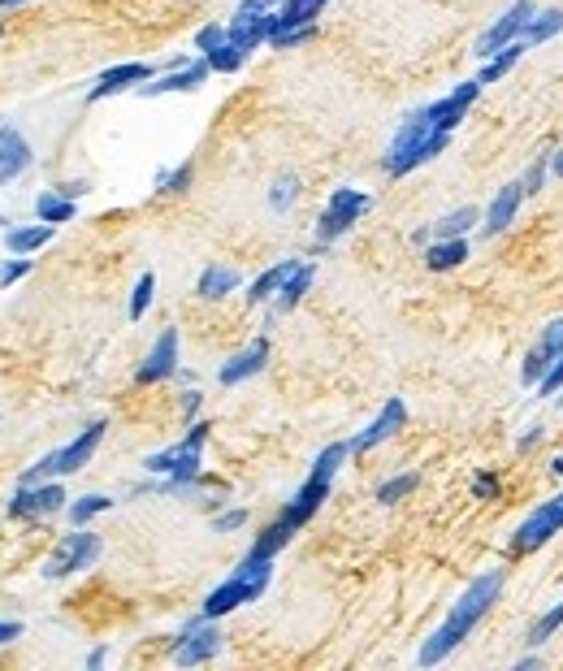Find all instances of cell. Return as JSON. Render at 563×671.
<instances>
[{
    "instance_id": "1",
    "label": "cell",
    "mask_w": 563,
    "mask_h": 671,
    "mask_svg": "<svg viewBox=\"0 0 563 671\" xmlns=\"http://www.w3.org/2000/svg\"><path fill=\"white\" fill-rule=\"evenodd\" d=\"M347 455H351V442H330V446H325V451L317 455V464H312V472H308V481L291 494V503L278 511V520H273L269 529L252 542V555H269L273 559L282 546H291V537L304 529V524L321 511L325 498H330V485H334V477H338V468H343Z\"/></svg>"
},
{
    "instance_id": "2",
    "label": "cell",
    "mask_w": 563,
    "mask_h": 671,
    "mask_svg": "<svg viewBox=\"0 0 563 671\" xmlns=\"http://www.w3.org/2000/svg\"><path fill=\"white\" fill-rule=\"evenodd\" d=\"M499 594H503V572H481L477 581L460 594V602L451 607L447 620L438 624V633L421 646V663L434 667V663H442V659H451V654L464 646V637L473 633L481 620H486V611L494 607V602H499Z\"/></svg>"
},
{
    "instance_id": "3",
    "label": "cell",
    "mask_w": 563,
    "mask_h": 671,
    "mask_svg": "<svg viewBox=\"0 0 563 671\" xmlns=\"http://www.w3.org/2000/svg\"><path fill=\"white\" fill-rule=\"evenodd\" d=\"M447 143H451V130H434L429 113L416 109L399 122L395 139H390V148L382 156V169L390 178H403V174H412V169L429 165L438 152H447Z\"/></svg>"
},
{
    "instance_id": "4",
    "label": "cell",
    "mask_w": 563,
    "mask_h": 671,
    "mask_svg": "<svg viewBox=\"0 0 563 671\" xmlns=\"http://www.w3.org/2000/svg\"><path fill=\"white\" fill-rule=\"evenodd\" d=\"M187 429L191 433L178 446H165V451L143 459V468H148L152 477H165L161 485H156V490H165V494H191L195 485H200V468H204L200 451H204L208 429H213V425H208V420H191Z\"/></svg>"
},
{
    "instance_id": "5",
    "label": "cell",
    "mask_w": 563,
    "mask_h": 671,
    "mask_svg": "<svg viewBox=\"0 0 563 671\" xmlns=\"http://www.w3.org/2000/svg\"><path fill=\"white\" fill-rule=\"evenodd\" d=\"M269 576H273V559L269 555H252V550H247V559L234 568L230 581H221L213 594L204 598L200 615H204V620H221V615H230V611L247 607V602H256L269 589Z\"/></svg>"
},
{
    "instance_id": "6",
    "label": "cell",
    "mask_w": 563,
    "mask_h": 671,
    "mask_svg": "<svg viewBox=\"0 0 563 671\" xmlns=\"http://www.w3.org/2000/svg\"><path fill=\"white\" fill-rule=\"evenodd\" d=\"M369 208H373V195H364V191H356V187H338V191L330 195V204H325L321 221H317V243L330 247L334 239H343V234L356 226V221L369 213Z\"/></svg>"
},
{
    "instance_id": "7",
    "label": "cell",
    "mask_w": 563,
    "mask_h": 671,
    "mask_svg": "<svg viewBox=\"0 0 563 671\" xmlns=\"http://www.w3.org/2000/svg\"><path fill=\"white\" fill-rule=\"evenodd\" d=\"M559 529H563V494L546 498L542 507L529 511V520L512 533V546H507V555H512V559H525V555H533V550H542Z\"/></svg>"
},
{
    "instance_id": "8",
    "label": "cell",
    "mask_w": 563,
    "mask_h": 671,
    "mask_svg": "<svg viewBox=\"0 0 563 671\" xmlns=\"http://www.w3.org/2000/svg\"><path fill=\"white\" fill-rule=\"evenodd\" d=\"M96 559H100V537L87 533V524H78V533H65L57 542V550L48 555L44 576H48V581H65V576L91 568Z\"/></svg>"
},
{
    "instance_id": "9",
    "label": "cell",
    "mask_w": 563,
    "mask_h": 671,
    "mask_svg": "<svg viewBox=\"0 0 563 671\" xmlns=\"http://www.w3.org/2000/svg\"><path fill=\"white\" fill-rule=\"evenodd\" d=\"M217 654H221V633L213 628V620L195 615V620H187V628L178 633L169 659H174L178 667H200V663H213Z\"/></svg>"
},
{
    "instance_id": "10",
    "label": "cell",
    "mask_w": 563,
    "mask_h": 671,
    "mask_svg": "<svg viewBox=\"0 0 563 671\" xmlns=\"http://www.w3.org/2000/svg\"><path fill=\"white\" fill-rule=\"evenodd\" d=\"M65 507V490L57 481H35V485H18V494L9 498V520H44L57 516Z\"/></svg>"
},
{
    "instance_id": "11",
    "label": "cell",
    "mask_w": 563,
    "mask_h": 671,
    "mask_svg": "<svg viewBox=\"0 0 563 671\" xmlns=\"http://www.w3.org/2000/svg\"><path fill=\"white\" fill-rule=\"evenodd\" d=\"M533 13H538V5H533V0H516V5L507 9L499 22L490 26V31H481V35H477L473 52H477L481 61H486V57H494V52H499V48L516 44V39L525 35V26H529V18H533Z\"/></svg>"
},
{
    "instance_id": "12",
    "label": "cell",
    "mask_w": 563,
    "mask_h": 671,
    "mask_svg": "<svg viewBox=\"0 0 563 671\" xmlns=\"http://www.w3.org/2000/svg\"><path fill=\"white\" fill-rule=\"evenodd\" d=\"M104 429H109V420H91L74 442H65L61 451H52V477H70V472L87 468L91 455H96V446L104 442Z\"/></svg>"
},
{
    "instance_id": "13",
    "label": "cell",
    "mask_w": 563,
    "mask_h": 671,
    "mask_svg": "<svg viewBox=\"0 0 563 671\" xmlns=\"http://www.w3.org/2000/svg\"><path fill=\"white\" fill-rule=\"evenodd\" d=\"M178 373V330L169 325L161 330V338L152 342V351L143 355V364L135 368V381L139 386H156V381H169Z\"/></svg>"
},
{
    "instance_id": "14",
    "label": "cell",
    "mask_w": 563,
    "mask_h": 671,
    "mask_svg": "<svg viewBox=\"0 0 563 671\" xmlns=\"http://www.w3.org/2000/svg\"><path fill=\"white\" fill-rule=\"evenodd\" d=\"M403 425H408V403H403V399H386L373 425H369V429H360L356 438H351V455H364V451H373V446L390 442Z\"/></svg>"
},
{
    "instance_id": "15",
    "label": "cell",
    "mask_w": 563,
    "mask_h": 671,
    "mask_svg": "<svg viewBox=\"0 0 563 671\" xmlns=\"http://www.w3.org/2000/svg\"><path fill=\"white\" fill-rule=\"evenodd\" d=\"M31 161H35V152L26 143V135L13 122H0V187H13L31 169Z\"/></svg>"
},
{
    "instance_id": "16",
    "label": "cell",
    "mask_w": 563,
    "mask_h": 671,
    "mask_svg": "<svg viewBox=\"0 0 563 671\" xmlns=\"http://www.w3.org/2000/svg\"><path fill=\"white\" fill-rule=\"evenodd\" d=\"M208 61L200 57V61H182V65H174L169 74H161V78H152V83H143L139 87V96H148V100H156V96H178V91H195V87H204L208 83Z\"/></svg>"
},
{
    "instance_id": "17",
    "label": "cell",
    "mask_w": 563,
    "mask_h": 671,
    "mask_svg": "<svg viewBox=\"0 0 563 671\" xmlns=\"http://www.w3.org/2000/svg\"><path fill=\"white\" fill-rule=\"evenodd\" d=\"M477 96H481V83L477 78H468V83H460L451 91V96H442V100H434L429 104V122H434V130H455L468 117V109L477 104Z\"/></svg>"
},
{
    "instance_id": "18",
    "label": "cell",
    "mask_w": 563,
    "mask_h": 671,
    "mask_svg": "<svg viewBox=\"0 0 563 671\" xmlns=\"http://www.w3.org/2000/svg\"><path fill=\"white\" fill-rule=\"evenodd\" d=\"M520 204H525V182L512 178V182H507V187H499V195L490 200L486 217H481V234H486V239H499V234L516 221Z\"/></svg>"
},
{
    "instance_id": "19",
    "label": "cell",
    "mask_w": 563,
    "mask_h": 671,
    "mask_svg": "<svg viewBox=\"0 0 563 671\" xmlns=\"http://www.w3.org/2000/svg\"><path fill=\"white\" fill-rule=\"evenodd\" d=\"M156 70L148 61H126V65H113V70H104L96 78V87L87 91V100H109L117 96V91H130V87H143V83H152Z\"/></svg>"
},
{
    "instance_id": "20",
    "label": "cell",
    "mask_w": 563,
    "mask_h": 671,
    "mask_svg": "<svg viewBox=\"0 0 563 671\" xmlns=\"http://www.w3.org/2000/svg\"><path fill=\"white\" fill-rule=\"evenodd\" d=\"M269 35H273V13L234 9V18H230V26H226V39H230L234 48H243V52L269 44Z\"/></svg>"
},
{
    "instance_id": "21",
    "label": "cell",
    "mask_w": 563,
    "mask_h": 671,
    "mask_svg": "<svg viewBox=\"0 0 563 671\" xmlns=\"http://www.w3.org/2000/svg\"><path fill=\"white\" fill-rule=\"evenodd\" d=\"M265 364H269V338H256V342H247L239 355H230V360L217 368V381H221V386H239V381L256 377Z\"/></svg>"
},
{
    "instance_id": "22",
    "label": "cell",
    "mask_w": 563,
    "mask_h": 671,
    "mask_svg": "<svg viewBox=\"0 0 563 671\" xmlns=\"http://www.w3.org/2000/svg\"><path fill=\"white\" fill-rule=\"evenodd\" d=\"M464 260H468V239H429L425 243V265L434 273L460 269Z\"/></svg>"
},
{
    "instance_id": "23",
    "label": "cell",
    "mask_w": 563,
    "mask_h": 671,
    "mask_svg": "<svg viewBox=\"0 0 563 671\" xmlns=\"http://www.w3.org/2000/svg\"><path fill=\"white\" fill-rule=\"evenodd\" d=\"M525 52H529V44H525V39H516V44L499 48V52H494V57H486V65H481V70H477V83H481V87H486V83H499L503 74H512V70H516Z\"/></svg>"
},
{
    "instance_id": "24",
    "label": "cell",
    "mask_w": 563,
    "mask_h": 671,
    "mask_svg": "<svg viewBox=\"0 0 563 671\" xmlns=\"http://www.w3.org/2000/svg\"><path fill=\"white\" fill-rule=\"evenodd\" d=\"M312 282H317V269L299 260V265H295V273L282 282V291L273 295V308H278V312H291V308L299 304V299H304V295L312 291Z\"/></svg>"
},
{
    "instance_id": "25",
    "label": "cell",
    "mask_w": 563,
    "mask_h": 671,
    "mask_svg": "<svg viewBox=\"0 0 563 671\" xmlns=\"http://www.w3.org/2000/svg\"><path fill=\"white\" fill-rule=\"evenodd\" d=\"M295 265H299V260H278L273 269L260 273V278L252 282V291H247V304H269V299L282 291V282L295 273Z\"/></svg>"
},
{
    "instance_id": "26",
    "label": "cell",
    "mask_w": 563,
    "mask_h": 671,
    "mask_svg": "<svg viewBox=\"0 0 563 671\" xmlns=\"http://www.w3.org/2000/svg\"><path fill=\"white\" fill-rule=\"evenodd\" d=\"M325 5L330 0H282V13H273V31H282V26H308L317 22Z\"/></svg>"
},
{
    "instance_id": "27",
    "label": "cell",
    "mask_w": 563,
    "mask_h": 671,
    "mask_svg": "<svg viewBox=\"0 0 563 671\" xmlns=\"http://www.w3.org/2000/svg\"><path fill=\"white\" fill-rule=\"evenodd\" d=\"M195 291H200V299H226L230 291H239V273L226 265H208L200 282H195Z\"/></svg>"
},
{
    "instance_id": "28",
    "label": "cell",
    "mask_w": 563,
    "mask_h": 671,
    "mask_svg": "<svg viewBox=\"0 0 563 671\" xmlns=\"http://www.w3.org/2000/svg\"><path fill=\"white\" fill-rule=\"evenodd\" d=\"M559 31H563V9H538L529 18V26H525V35H520V39H525L529 48H538V44H551Z\"/></svg>"
},
{
    "instance_id": "29",
    "label": "cell",
    "mask_w": 563,
    "mask_h": 671,
    "mask_svg": "<svg viewBox=\"0 0 563 671\" xmlns=\"http://www.w3.org/2000/svg\"><path fill=\"white\" fill-rule=\"evenodd\" d=\"M52 239V226L44 221V226H18V230H5V247L13 256H31V252H39Z\"/></svg>"
},
{
    "instance_id": "30",
    "label": "cell",
    "mask_w": 563,
    "mask_h": 671,
    "mask_svg": "<svg viewBox=\"0 0 563 671\" xmlns=\"http://www.w3.org/2000/svg\"><path fill=\"white\" fill-rule=\"evenodd\" d=\"M74 213H78V208H74V200H65L61 191H44V195H39V200H35V217H39V221H48V226H61V221H74Z\"/></svg>"
},
{
    "instance_id": "31",
    "label": "cell",
    "mask_w": 563,
    "mask_h": 671,
    "mask_svg": "<svg viewBox=\"0 0 563 671\" xmlns=\"http://www.w3.org/2000/svg\"><path fill=\"white\" fill-rule=\"evenodd\" d=\"M477 221H481V213H477L473 204H464V208H455V213H447V217L438 221V226H434V239H464V234L473 230Z\"/></svg>"
},
{
    "instance_id": "32",
    "label": "cell",
    "mask_w": 563,
    "mask_h": 671,
    "mask_svg": "<svg viewBox=\"0 0 563 671\" xmlns=\"http://www.w3.org/2000/svg\"><path fill=\"white\" fill-rule=\"evenodd\" d=\"M109 507H113V498H109V494H83V498H74V503H70L74 529H78V524H91L96 516H104Z\"/></svg>"
},
{
    "instance_id": "33",
    "label": "cell",
    "mask_w": 563,
    "mask_h": 671,
    "mask_svg": "<svg viewBox=\"0 0 563 671\" xmlns=\"http://www.w3.org/2000/svg\"><path fill=\"white\" fill-rule=\"evenodd\" d=\"M416 485H421V477H416V472H399V477H390V481H382L377 485V503L382 507H395L399 498H408Z\"/></svg>"
},
{
    "instance_id": "34",
    "label": "cell",
    "mask_w": 563,
    "mask_h": 671,
    "mask_svg": "<svg viewBox=\"0 0 563 671\" xmlns=\"http://www.w3.org/2000/svg\"><path fill=\"white\" fill-rule=\"evenodd\" d=\"M204 61H208V70H213V74H234V70H243L247 52H243V48H234L230 39H226V44H217V48L208 52Z\"/></svg>"
},
{
    "instance_id": "35",
    "label": "cell",
    "mask_w": 563,
    "mask_h": 671,
    "mask_svg": "<svg viewBox=\"0 0 563 671\" xmlns=\"http://www.w3.org/2000/svg\"><path fill=\"white\" fill-rule=\"evenodd\" d=\"M191 174H195L191 161L178 165V169H161V174H156V191H161V195H182L191 187Z\"/></svg>"
},
{
    "instance_id": "36",
    "label": "cell",
    "mask_w": 563,
    "mask_h": 671,
    "mask_svg": "<svg viewBox=\"0 0 563 671\" xmlns=\"http://www.w3.org/2000/svg\"><path fill=\"white\" fill-rule=\"evenodd\" d=\"M295 195H299V178L295 174H282L269 187V208H273V213H286V208L295 204Z\"/></svg>"
},
{
    "instance_id": "37",
    "label": "cell",
    "mask_w": 563,
    "mask_h": 671,
    "mask_svg": "<svg viewBox=\"0 0 563 671\" xmlns=\"http://www.w3.org/2000/svg\"><path fill=\"white\" fill-rule=\"evenodd\" d=\"M559 628H563V602H559L555 611H546L542 620L529 628V637H525V641H529V646H546V641H551V637L559 633Z\"/></svg>"
},
{
    "instance_id": "38",
    "label": "cell",
    "mask_w": 563,
    "mask_h": 671,
    "mask_svg": "<svg viewBox=\"0 0 563 671\" xmlns=\"http://www.w3.org/2000/svg\"><path fill=\"white\" fill-rule=\"evenodd\" d=\"M152 295H156V278L143 273V278L135 282V291H130V321H143V312L152 308Z\"/></svg>"
},
{
    "instance_id": "39",
    "label": "cell",
    "mask_w": 563,
    "mask_h": 671,
    "mask_svg": "<svg viewBox=\"0 0 563 671\" xmlns=\"http://www.w3.org/2000/svg\"><path fill=\"white\" fill-rule=\"evenodd\" d=\"M312 35H317V22H308V26H282V31L269 35V48H299V44H308Z\"/></svg>"
},
{
    "instance_id": "40",
    "label": "cell",
    "mask_w": 563,
    "mask_h": 671,
    "mask_svg": "<svg viewBox=\"0 0 563 671\" xmlns=\"http://www.w3.org/2000/svg\"><path fill=\"white\" fill-rule=\"evenodd\" d=\"M533 351L546 355V360H559V355H563V317L546 325L542 338H538V347H533Z\"/></svg>"
},
{
    "instance_id": "41",
    "label": "cell",
    "mask_w": 563,
    "mask_h": 671,
    "mask_svg": "<svg viewBox=\"0 0 563 671\" xmlns=\"http://www.w3.org/2000/svg\"><path fill=\"white\" fill-rule=\"evenodd\" d=\"M217 44H226V26H221V22H208V26L195 31V48H200V57H208Z\"/></svg>"
},
{
    "instance_id": "42",
    "label": "cell",
    "mask_w": 563,
    "mask_h": 671,
    "mask_svg": "<svg viewBox=\"0 0 563 671\" xmlns=\"http://www.w3.org/2000/svg\"><path fill=\"white\" fill-rule=\"evenodd\" d=\"M546 174H551V161H546V156H538V161L525 169V178H520V182H525V195H542Z\"/></svg>"
},
{
    "instance_id": "43",
    "label": "cell",
    "mask_w": 563,
    "mask_h": 671,
    "mask_svg": "<svg viewBox=\"0 0 563 671\" xmlns=\"http://www.w3.org/2000/svg\"><path fill=\"white\" fill-rule=\"evenodd\" d=\"M243 524H247V511L230 507V511H221V516H213V533H234V529H243Z\"/></svg>"
},
{
    "instance_id": "44",
    "label": "cell",
    "mask_w": 563,
    "mask_h": 671,
    "mask_svg": "<svg viewBox=\"0 0 563 671\" xmlns=\"http://www.w3.org/2000/svg\"><path fill=\"white\" fill-rule=\"evenodd\" d=\"M26 273H31V260H26V256H18V260H5V265H0V286H13V282H22Z\"/></svg>"
},
{
    "instance_id": "45",
    "label": "cell",
    "mask_w": 563,
    "mask_h": 671,
    "mask_svg": "<svg viewBox=\"0 0 563 671\" xmlns=\"http://www.w3.org/2000/svg\"><path fill=\"white\" fill-rule=\"evenodd\" d=\"M473 498H481V503L499 498V477H494V472H477V477H473Z\"/></svg>"
},
{
    "instance_id": "46",
    "label": "cell",
    "mask_w": 563,
    "mask_h": 671,
    "mask_svg": "<svg viewBox=\"0 0 563 671\" xmlns=\"http://www.w3.org/2000/svg\"><path fill=\"white\" fill-rule=\"evenodd\" d=\"M559 390H563V355H559L551 368H546V377L538 381V394H542V399H546V394H559Z\"/></svg>"
},
{
    "instance_id": "47",
    "label": "cell",
    "mask_w": 563,
    "mask_h": 671,
    "mask_svg": "<svg viewBox=\"0 0 563 671\" xmlns=\"http://www.w3.org/2000/svg\"><path fill=\"white\" fill-rule=\"evenodd\" d=\"M200 403H204L200 390H187V394H182V416H187V425L195 420V412H200Z\"/></svg>"
},
{
    "instance_id": "48",
    "label": "cell",
    "mask_w": 563,
    "mask_h": 671,
    "mask_svg": "<svg viewBox=\"0 0 563 671\" xmlns=\"http://www.w3.org/2000/svg\"><path fill=\"white\" fill-rule=\"evenodd\" d=\"M52 191H61V195H65V200H78V195H87L91 187H87V182H83V178H74V182H57V187H52Z\"/></svg>"
},
{
    "instance_id": "49",
    "label": "cell",
    "mask_w": 563,
    "mask_h": 671,
    "mask_svg": "<svg viewBox=\"0 0 563 671\" xmlns=\"http://www.w3.org/2000/svg\"><path fill=\"white\" fill-rule=\"evenodd\" d=\"M22 637V624L18 620H0V646H9V641Z\"/></svg>"
},
{
    "instance_id": "50",
    "label": "cell",
    "mask_w": 563,
    "mask_h": 671,
    "mask_svg": "<svg viewBox=\"0 0 563 671\" xmlns=\"http://www.w3.org/2000/svg\"><path fill=\"white\" fill-rule=\"evenodd\" d=\"M273 5H282V0H243L239 9H252V13H269Z\"/></svg>"
},
{
    "instance_id": "51",
    "label": "cell",
    "mask_w": 563,
    "mask_h": 671,
    "mask_svg": "<svg viewBox=\"0 0 563 671\" xmlns=\"http://www.w3.org/2000/svg\"><path fill=\"white\" fill-rule=\"evenodd\" d=\"M538 438H542V425H529V433L520 438V451H533V446H538Z\"/></svg>"
},
{
    "instance_id": "52",
    "label": "cell",
    "mask_w": 563,
    "mask_h": 671,
    "mask_svg": "<svg viewBox=\"0 0 563 671\" xmlns=\"http://www.w3.org/2000/svg\"><path fill=\"white\" fill-rule=\"evenodd\" d=\"M104 659H109V650H104V646L91 650V654H87V667H104Z\"/></svg>"
},
{
    "instance_id": "53",
    "label": "cell",
    "mask_w": 563,
    "mask_h": 671,
    "mask_svg": "<svg viewBox=\"0 0 563 671\" xmlns=\"http://www.w3.org/2000/svg\"><path fill=\"white\" fill-rule=\"evenodd\" d=\"M551 174H555V178H563V148L551 156Z\"/></svg>"
},
{
    "instance_id": "54",
    "label": "cell",
    "mask_w": 563,
    "mask_h": 671,
    "mask_svg": "<svg viewBox=\"0 0 563 671\" xmlns=\"http://www.w3.org/2000/svg\"><path fill=\"white\" fill-rule=\"evenodd\" d=\"M533 667H538V659H533V654H525V659L516 663V671H533Z\"/></svg>"
},
{
    "instance_id": "55",
    "label": "cell",
    "mask_w": 563,
    "mask_h": 671,
    "mask_svg": "<svg viewBox=\"0 0 563 671\" xmlns=\"http://www.w3.org/2000/svg\"><path fill=\"white\" fill-rule=\"evenodd\" d=\"M551 472H555V477H563V455H555V459H551Z\"/></svg>"
},
{
    "instance_id": "56",
    "label": "cell",
    "mask_w": 563,
    "mask_h": 671,
    "mask_svg": "<svg viewBox=\"0 0 563 671\" xmlns=\"http://www.w3.org/2000/svg\"><path fill=\"white\" fill-rule=\"evenodd\" d=\"M18 5H31V0H0V9H18Z\"/></svg>"
},
{
    "instance_id": "57",
    "label": "cell",
    "mask_w": 563,
    "mask_h": 671,
    "mask_svg": "<svg viewBox=\"0 0 563 671\" xmlns=\"http://www.w3.org/2000/svg\"><path fill=\"white\" fill-rule=\"evenodd\" d=\"M0 35H5V31H0Z\"/></svg>"
},
{
    "instance_id": "58",
    "label": "cell",
    "mask_w": 563,
    "mask_h": 671,
    "mask_svg": "<svg viewBox=\"0 0 563 671\" xmlns=\"http://www.w3.org/2000/svg\"><path fill=\"white\" fill-rule=\"evenodd\" d=\"M559 403H563V399H559Z\"/></svg>"
}]
</instances>
